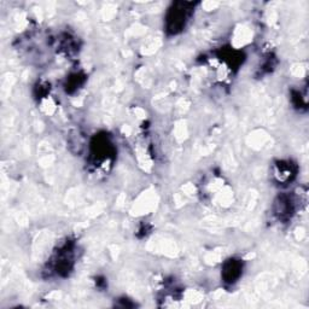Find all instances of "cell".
Wrapping results in <instances>:
<instances>
[{
  "instance_id": "2",
  "label": "cell",
  "mask_w": 309,
  "mask_h": 309,
  "mask_svg": "<svg viewBox=\"0 0 309 309\" xmlns=\"http://www.w3.org/2000/svg\"><path fill=\"white\" fill-rule=\"evenodd\" d=\"M241 271L242 264L239 262H237V261H230V262H227L225 264L224 268V277L226 279V282H236L239 278V275H241Z\"/></svg>"
},
{
  "instance_id": "3",
  "label": "cell",
  "mask_w": 309,
  "mask_h": 309,
  "mask_svg": "<svg viewBox=\"0 0 309 309\" xmlns=\"http://www.w3.org/2000/svg\"><path fill=\"white\" fill-rule=\"evenodd\" d=\"M275 175H277L280 182H288L294 175L291 171V163H279V166L277 167V171H275Z\"/></svg>"
},
{
  "instance_id": "1",
  "label": "cell",
  "mask_w": 309,
  "mask_h": 309,
  "mask_svg": "<svg viewBox=\"0 0 309 309\" xmlns=\"http://www.w3.org/2000/svg\"><path fill=\"white\" fill-rule=\"evenodd\" d=\"M186 9H175L169 12L168 16V28L173 33H177L184 27L186 21Z\"/></svg>"
}]
</instances>
